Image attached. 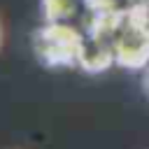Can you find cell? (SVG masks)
Listing matches in <instances>:
<instances>
[{"mask_svg": "<svg viewBox=\"0 0 149 149\" xmlns=\"http://www.w3.org/2000/svg\"><path fill=\"white\" fill-rule=\"evenodd\" d=\"M144 91L149 95V65H147V72H144Z\"/></svg>", "mask_w": 149, "mask_h": 149, "instance_id": "obj_4", "label": "cell"}, {"mask_svg": "<svg viewBox=\"0 0 149 149\" xmlns=\"http://www.w3.org/2000/svg\"><path fill=\"white\" fill-rule=\"evenodd\" d=\"M81 28L72 23H42L33 33V51L47 68H74Z\"/></svg>", "mask_w": 149, "mask_h": 149, "instance_id": "obj_2", "label": "cell"}, {"mask_svg": "<svg viewBox=\"0 0 149 149\" xmlns=\"http://www.w3.org/2000/svg\"><path fill=\"white\" fill-rule=\"evenodd\" d=\"M114 63L130 70L149 65V5L130 14H109Z\"/></svg>", "mask_w": 149, "mask_h": 149, "instance_id": "obj_1", "label": "cell"}, {"mask_svg": "<svg viewBox=\"0 0 149 149\" xmlns=\"http://www.w3.org/2000/svg\"><path fill=\"white\" fill-rule=\"evenodd\" d=\"M2 37H5V30H2V21H0V47H2Z\"/></svg>", "mask_w": 149, "mask_h": 149, "instance_id": "obj_5", "label": "cell"}, {"mask_svg": "<svg viewBox=\"0 0 149 149\" xmlns=\"http://www.w3.org/2000/svg\"><path fill=\"white\" fill-rule=\"evenodd\" d=\"M44 23H72L86 28L93 21V12L86 0H42Z\"/></svg>", "mask_w": 149, "mask_h": 149, "instance_id": "obj_3", "label": "cell"}]
</instances>
